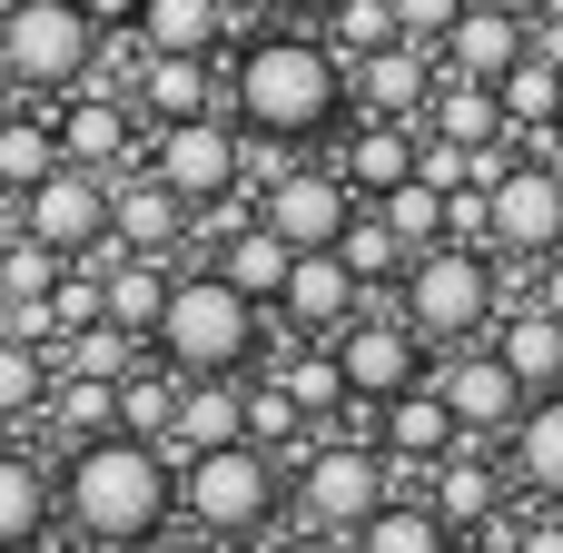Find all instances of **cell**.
<instances>
[{
	"mask_svg": "<svg viewBox=\"0 0 563 553\" xmlns=\"http://www.w3.org/2000/svg\"><path fill=\"white\" fill-rule=\"evenodd\" d=\"M346 59L297 20V30H257L238 59H228V119L247 129V139H287V148H307V139H336L346 129Z\"/></svg>",
	"mask_w": 563,
	"mask_h": 553,
	"instance_id": "cell-1",
	"label": "cell"
},
{
	"mask_svg": "<svg viewBox=\"0 0 563 553\" xmlns=\"http://www.w3.org/2000/svg\"><path fill=\"white\" fill-rule=\"evenodd\" d=\"M178 515V465L139 435H89L69 445L59 465V524L79 544H109V553H139L158 524Z\"/></svg>",
	"mask_w": 563,
	"mask_h": 553,
	"instance_id": "cell-2",
	"label": "cell"
},
{
	"mask_svg": "<svg viewBox=\"0 0 563 553\" xmlns=\"http://www.w3.org/2000/svg\"><path fill=\"white\" fill-rule=\"evenodd\" d=\"M148 346H158L178 376H247V366L267 356V307H257V297H238L218 267H178Z\"/></svg>",
	"mask_w": 563,
	"mask_h": 553,
	"instance_id": "cell-3",
	"label": "cell"
},
{
	"mask_svg": "<svg viewBox=\"0 0 563 553\" xmlns=\"http://www.w3.org/2000/svg\"><path fill=\"white\" fill-rule=\"evenodd\" d=\"M287 515V465L267 445H208V455H178V524L208 534V544H267V524Z\"/></svg>",
	"mask_w": 563,
	"mask_h": 553,
	"instance_id": "cell-4",
	"label": "cell"
},
{
	"mask_svg": "<svg viewBox=\"0 0 563 553\" xmlns=\"http://www.w3.org/2000/svg\"><path fill=\"white\" fill-rule=\"evenodd\" d=\"M505 307V277H495V247H465V237H435L406 257L396 277V317L426 336V346H475Z\"/></svg>",
	"mask_w": 563,
	"mask_h": 553,
	"instance_id": "cell-5",
	"label": "cell"
},
{
	"mask_svg": "<svg viewBox=\"0 0 563 553\" xmlns=\"http://www.w3.org/2000/svg\"><path fill=\"white\" fill-rule=\"evenodd\" d=\"M386 495H396L386 445H376V435H336V425H317L307 455H297V475H287V505H297V524H317V534H356Z\"/></svg>",
	"mask_w": 563,
	"mask_h": 553,
	"instance_id": "cell-6",
	"label": "cell"
},
{
	"mask_svg": "<svg viewBox=\"0 0 563 553\" xmlns=\"http://www.w3.org/2000/svg\"><path fill=\"white\" fill-rule=\"evenodd\" d=\"M89 49H99V30L79 0H0V79L10 89L59 99L89 79Z\"/></svg>",
	"mask_w": 563,
	"mask_h": 553,
	"instance_id": "cell-7",
	"label": "cell"
},
{
	"mask_svg": "<svg viewBox=\"0 0 563 553\" xmlns=\"http://www.w3.org/2000/svg\"><path fill=\"white\" fill-rule=\"evenodd\" d=\"M139 168L178 198V208H208V198H238L247 188V129L228 109H198V119H168L139 139Z\"/></svg>",
	"mask_w": 563,
	"mask_h": 553,
	"instance_id": "cell-8",
	"label": "cell"
},
{
	"mask_svg": "<svg viewBox=\"0 0 563 553\" xmlns=\"http://www.w3.org/2000/svg\"><path fill=\"white\" fill-rule=\"evenodd\" d=\"M485 247H495V257H525V267L563 247V158L515 148V158L485 178Z\"/></svg>",
	"mask_w": 563,
	"mask_h": 553,
	"instance_id": "cell-9",
	"label": "cell"
},
{
	"mask_svg": "<svg viewBox=\"0 0 563 553\" xmlns=\"http://www.w3.org/2000/svg\"><path fill=\"white\" fill-rule=\"evenodd\" d=\"M495 445H505V435H455V445L426 465V505H435L445 534H495V524L515 515V505H505L515 475L495 465Z\"/></svg>",
	"mask_w": 563,
	"mask_h": 553,
	"instance_id": "cell-10",
	"label": "cell"
},
{
	"mask_svg": "<svg viewBox=\"0 0 563 553\" xmlns=\"http://www.w3.org/2000/svg\"><path fill=\"white\" fill-rule=\"evenodd\" d=\"M20 228L40 247H59V257H99L109 247V178L79 168V158H59L40 188H20Z\"/></svg>",
	"mask_w": 563,
	"mask_h": 553,
	"instance_id": "cell-11",
	"label": "cell"
},
{
	"mask_svg": "<svg viewBox=\"0 0 563 553\" xmlns=\"http://www.w3.org/2000/svg\"><path fill=\"white\" fill-rule=\"evenodd\" d=\"M257 218H267L287 247H336L346 218H356V188H346L327 158H287V168L257 188Z\"/></svg>",
	"mask_w": 563,
	"mask_h": 553,
	"instance_id": "cell-12",
	"label": "cell"
},
{
	"mask_svg": "<svg viewBox=\"0 0 563 553\" xmlns=\"http://www.w3.org/2000/svg\"><path fill=\"white\" fill-rule=\"evenodd\" d=\"M327 346H336V366H346V396H356V406H386L396 386H416V376H426V336H416L406 317H386V307H356Z\"/></svg>",
	"mask_w": 563,
	"mask_h": 553,
	"instance_id": "cell-13",
	"label": "cell"
},
{
	"mask_svg": "<svg viewBox=\"0 0 563 553\" xmlns=\"http://www.w3.org/2000/svg\"><path fill=\"white\" fill-rule=\"evenodd\" d=\"M426 386L445 396V416L465 425V435H505L515 416H525V376L475 336V346H445V356H426Z\"/></svg>",
	"mask_w": 563,
	"mask_h": 553,
	"instance_id": "cell-14",
	"label": "cell"
},
{
	"mask_svg": "<svg viewBox=\"0 0 563 553\" xmlns=\"http://www.w3.org/2000/svg\"><path fill=\"white\" fill-rule=\"evenodd\" d=\"M59 158H79V168H99V178H119V168H139V139H148V119H139V99H119V89H99V79H79V89H59Z\"/></svg>",
	"mask_w": 563,
	"mask_h": 553,
	"instance_id": "cell-15",
	"label": "cell"
},
{
	"mask_svg": "<svg viewBox=\"0 0 563 553\" xmlns=\"http://www.w3.org/2000/svg\"><path fill=\"white\" fill-rule=\"evenodd\" d=\"M356 307H366V287H356V267H346L336 247H297V267H287V287H277V307H267V317H277L287 336H307V346H327V336H336V327H346Z\"/></svg>",
	"mask_w": 563,
	"mask_h": 553,
	"instance_id": "cell-16",
	"label": "cell"
},
{
	"mask_svg": "<svg viewBox=\"0 0 563 553\" xmlns=\"http://www.w3.org/2000/svg\"><path fill=\"white\" fill-rule=\"evenodd\" d=\"M346 99H356V119H426V99H435V49H426V40H386V49L346 59Z\"/></svg>",
	"mask_w": 563,
	"mask_h": 553,
	"instance_id": "cell-17",
	"label": "cell"
},
{
	"mask_svg": "<svg viewBox=\"0 0 563 553\" xmlns=\"http://www.w3.org/2000/svg\"><path fill=\"white\" fill-rule=\"evenodd\" d=\"M129 99H139V119H148V129H168V119L228 109V69H218L208 49H148V59H139V79H129Z\"/></svg>",
	"mask_w": 563,
	"mask_h": 553,
	"instance_id": "cell-18",
	"label": "cell"
},
{
	"mask_svg": "<svg viewBox=\"0 0 563 553\" xmlns=\"http://www.w3.org/2000/svg\"><path fill=\"white\" fill-rule=\"evenodd\" d=\"M178 237H188V208L148 168H119L109 178V247L119 257H178Z\"/></svg>",
	"mask_w": 563,
	"mask_h": 553,
	"instance_id": "cell-19",
	"label": "cell"
},
{
	"mask_svg": "<svg viewBox=\"0 0 563 553\" xmlns=\"http://www.w3.org/2000/svg\"><path fill=\"white\" fill-rule=\"evenodd\" d=\"M525 40H534V20H515V10H495V0H465L455 30L435 40V69H455V79H505V69L525 59Z\"/></svg>",
	"mask_w": 563,
	"mask_h": 553,
	"instance_id": "cell-20",
	"label": "cell"
},
{
	"mask_svg": "<svg viewBox=\"0 0 563 553\" xmlns=\"http://www.w3.org/2000/svg\"><path fill=\"white\" fill-rule=\"evenodd\" d=\"M416 139H426L416 119H346V129H336V158H327V168H336L356 198H386L396 178H416Z\"/></svg>",
	"mask_w": 563,
	"mask_h": 553,
	"instance_id": "cell-21",
	"label": "cell"
},
{
	"mask_svg": "<svg viewBox=\"0 0 563 553\" xmlns=\"http://www.w3.org/2000/svg\"><path fill=\"white\" fill-rule=\"evenodd\" d=\"M455 435H465V425L445 416V396H435L426 376H416V386H396V396L376 406V445H386V465H396V475H426Z\"/></svg>",
	"mask_w": 563,
	"mask_h": 553,
	"instance_id": "cell-22",
	"label": "cell"
},
{
	"mask_svg": "<svg viewBox=\"0 0 563 553\" xmlns=\"http://www.w3.org/2000/svg\"><path fill=\"white\" fill-rule=\"evenodd\" d=\"M505 475H515V495L563 505V386L525 396V416L505 425Z\"/></svg>",
	"mask_w": 563,
	"mask_h": 553,
	"instance_id": "cell-23",
	"label": "cell"
},
{
	"mask_svg": "<svg viewBox=\"0 0 563 553\" xmlns=\"http://www.w3.org/2000/svg\"><path fill=\"white\" fill-rule=\"evenodd\" d=\"M238 435H247V376H178V416H168L158 455H208Z\"/></svg>",
	"mask_w": 563,
	"mask_h": 553,
	"instance_id": "cell-24",
	"label": "cell"
},
{
	"mask_svg": "<svg viewBox=\"0 0 563 553\" xmlns=\"http://www.w3.org/2000/svg\"><path fill=\"white\" fill-rule=\"evenodd\" d=\"M208 267L238 287V297H257V307H277V287H287V267H297V247L267 228V218H238L218 247H208Z\"/></svg>",
	"mask_w": 563,
	"mask_h": 553,
	"instance_id": "cell-25",
	"label": "cell"
},
{
	"mask_svg": "<svg viewBox=\"0 0 563 553\" xmlns=\"http://www.w3.org/2000/svg\"><path fill=\"white\" fill-rule=\"evenodd\" d=\"M59 524V485L0 445V553H40V534Z\"/></svg>",
	"mask_w": 563,
	"mask_h": 553,
	"instance_id": "cell-26",
	"label": "cell"
},
{
	"mask_svg": "<svg viewBox=\"0 0 563 553\" xmlns=\"http://www.w3.org/2000/svg\"><path fill=\"white\" fill-rule=\"evenodd\" d=\"M485 346L525 376V396H544V386H563V317H544V307H515V317H495L485 327Z\"/></svg>",
	"mask_w": 563,
	"mask_h": 553,
	"instance_id": "cell-27",
	"label": "cell"
},
{
	"mask_svg": "<svg viewBox=\"0 0 563 553\" xmlns=\"http://www.w3.org/2000/svg\"><path fill=\"white\" fill-rule=\"evenodd\" d=\"M416 129L465 139V148H495V139H505V99H495V79H455V69H435V99H426Z\"/></svg>",
	"mask_w": 563,
	"mask_h": 553,
	"instance_id": "cell-28",
	"label": "cell"
},
{
	"mask_svg": "<svg viewBox=\"0 0 563 553\" xmlns=\"http://www.w3.org/2000/svg\"><path fill=\"white\" fill-rule=\"evenodd\" d=\"M336 257L356 267V287H366V307H386V287L406 277V237L386 228V208H366L356 198V218H346V237H336Z\"/></svg>",
	"mask_w": 563,
	"mask_h": 553,
	"instance_id": "cell-29",
	"label": "cell"
},
{
	"mask_svg": "<svg viewBox=\"0 0 563 553\" xmlns=\"http://www.w3.org/2000/svg\"><path fill=\"white\" fill-rule=\"evenodd\" d=\"M99 257H109V267H99V277H109V317H119L129 336H158V307H168V277H178V267H168V257H119V247H99Z\"/></svg>",
	"mask_w": 563,
	"mask_h": 553,
	"instance_id": "cell-30",
	"label": "cell"
},
{
	"mask_svg": "<svg viewBox=\"0 0 563 553\" xmlns=\"http://www.w3.org/2000/svg\"><path fill=\"white\" fill-rule=\"evenodd\" d=\"M139 356H148V336H129L119 317H89V327H69V336L49 346V376H109V386H119Z\"/></svg>",
	"mask_w": 563,
	"mask_h": 553,
	"instance_id": "cell-31",
	"label": "cell"
},
{
	"mask_svg": "<svg viewBox=\"0 0 563 553\" xmlns=\"http://www.w3.org/2000/svg\"><path fill=\"white\" fill-rule=\"evenodd\" d=\"M307 435H317V416H307L267 366H247V445H267L277 465H297V455H307Z\"/></svg>",
	"mask_w": 563,
	"mask_h": 553,
	"instance_id": "cell-32",
	"label": "cell"
},
{
	"mask_svg": "<svg viewBox=\"0 0 563 553\" xmlns=\"http://www.w3.org/2000/svg\"><path fill=\"white\" fill-rule=\"evenodd\" d=\"M59 168V119L49 109H0V198L40 188Z\"/></svg>",
	"mask_w": 563,
	"mask_h": 553,
	"instance_id": "cell-33",
	"label": "cell"
},
{
	"mask_svg": "<svg viewBox=\"0 0 563 553\" xmlns=\"http://www.w3.org/2000/svg\"><path fill=\"white\" fill-rule=\"evenodd\" d=\"M495 99H505V139H534V129H554V109H563V69L525 40V59L495 79Z\"/></svg>",
	"mask_w": 563,
	"mask_h": 553,
	"instance_id": "cell-34",
	"label": "cell"
},
{
	"mask_svg": "<svg viewBox=\"0 0 563 553\" xmlns=\"http://www.w3.org/2000/svg\"><path fill=\"white\" fill-rule=\"evenodd\" d=\"M139 40L148 49H228V0H139Z\"/></svg>",
	"mask_w": 563,
	"mask_h": 553,
	"instance_id": "cell-35",
	"label": "cell"
},
{
	"mask_svg": "<svg viewBox=\"0 0 563 553\" xmlns=\"http://www.w3.org/2000/svg\"><path fill=\"white\" fill-rule=\"evenodd\" d=\"M346 544H356V553H445L455 534L435 524V505H426V495H386V505H376Z\"/></svg>",
	"mask_w": 563,
	"mask_h": 553,
	"instance_id": "cell-36",
	"label": "cell"
},
{
	"mask_svg": "<svg viewBox=\"0 0 563 553\" xmlns=\"http://www.w3.org/2000/svg\"><path fill=\"white\" fill-rule=\"evenodd\" d=\"M168 416H178V366L158 356H139L129 376H119V435H139V445H168Z\"/></svg>",
	"mask_w": 563,
	"mask_h": 553,
	"instance_id": "cell-37",
	"label": "cell"
},
{
	"mask_svg": "<svg viewBox=\"0 0 563 553\" xmlns=\"http://www.w3.org/2000/svg\"><path fill=\"white\" fill-rule=\"evenodd\" d=\"M49 416H59V445L119 435V386L109 376H49Z\"/></svg>",
	"mask_w": 563,
	"mask_h": 553,
	"instance_id": "cell-38",
	"label": "cell"
},
{
	"mask_svg": "<svg viewBox=\"0 0 563 553\" xmlns=\"http://www.w3.org/2000/svg\"><path fill=\"white\" fill-rule=\"evenodd\" d=\"M307 30H317V40L336 49V59H366V49L406 40V30H396V0H327V10H317Z\"/></svg>",
	"mask_w": 563,
	"mask_h": 553,
	"instance_id": "cell-39",
	"label": "cell"
},
{
	"mask_svg": "<svg viewBox=\"0 0 563 553\" xmlns=\"http://www.w3.org/2000/svg\"><path fill=\"white\" fill-rule=\"evenodd\" d=\"M366 208H386V228L406 237V257L445 237V188H435V178H396V188H386V198H366Z\"/></svg>",
	"mask_w": 563,
	"mask_h": 553,
	"instance_id": "cell-40",
	"label": "cell"
},
{
	"mask_svg": "<svg viewBox=\"0 0 563 553\" xmlns=\"http://www.w3.org/2000/svg\"><path fill=\"white\" fill-rule=\"evenodd\" d=\"M40 406H49V346H30V336H0V425L40 416Z\"/></svg>",
	"mask_w": 563,
	"mask_h": 553,
	"instance_id": "cell-41",
	"label": "cell"
},
{
	"mask_svg": "<svg viewBox=\"0 0 563 553\" xmlns=\"http://www.w3.org/2000/svg\"><path fill=\"white\" fill-rule=\"evenodd\" d=\"M59 267H69V257H59V247H40L30 228H20V237H0V307L49 297V287H59Z\"/></svg>",
	"mask_w": 563,
	"mask_h": 553,
	"instance_id": "cell-42",
	"label": "cell"
},
{
	"mask_svg": "<svg viewBox=\"0 0 563 553\" xmlns=\"http://www.w3.org/2000/svg\"><path fill=\"white\" fill-rule=\"evenodd\" d=\"M505 553H563V505H534V515H505L495 524Z\"/></svg>",
	"mask_w": 563,
	"mask_h": 553,
	"instance_id": "cell-43",
	"label": "cell"
},
{
	"mask_svg": "<svg viewBox=\"0 0 563 553\" xmlns=\"http://www.w3.org/2000/svg\"><path fill=\"white\" fill-rule=\"evenodd\" d=\"M455 10H465V0H396V30H406V40H426V49H435V40H445V30H455Z\"/></svg>",
	"mask_w": 563,
	"mask_h": 553,
	"instance_id": "cell-44",
	"label": "cell"
},
{
	"mask_svg": "<svg viewBox=\"0 0 563 553\" xmlns=\"http://www.w3.org/2000/svg\"><path fill=\"white\" fill-rule=\"evenodd\" d=\"M525 307L563 317V247H554V257H534V287H525Z\"/></svg>",
	"mask_w": 563,
	"mask_h": 553,
	"instance_id": "cell-45",
	"label": "cell"
},
{
	"mask_svg": "<svg viewBox=\"0 0 563 553\" xmlns=\"http://www.w3.org/2000/svg\"><path fill=\"white\" fill-rule=\"evenodd\" d=\"M89 10V30H139V0H79Z\"/></svg>",
	"mask_w": 563,
	"mask_h": 553,
	"instance_id": "cell-46",
	"label": "cell"
},
{
	"mask_svg": "<svg viewBox=\"0 0 563 553\" xmlns=\"http://www.w3.org/2000/svg\"><path fill=\"white\" fill-rule=\"evenodd\" d=\"M267 553H356V544H346V534H317V524H297L287 544H267Z\"/></svg>",
	"mask_w": 563,
	"mask_h": 553,
	"instance_id": "cell-47",
	"label": "cell"
},
{
	"mask_svg": "<svg viewBox=\"0 0 563 553\" xmlns=\"http://www.w3.org/2000/svg\"><path fill=\"white\" fill-rule=\"evenodd\" d=\"M534 49L563 69V0H554V10H534Z\"/></svg>",
	"mask_w": 563,
	"mask_h": 553,
	"instance_id": "cell-48",
	"label": "cell"
},
{
	"mask_svg": "<svg viewBox=\"0 0 563 553\" xmlns=\"http://www.w3.org/2000/svg\"><path fill=\"white\" fill-rule=\"evenodd\" d=\"M445 553H505V544H495V534H455Z\"/></svg>",
	"mask_w": 563,
	"mask_h": 553,
	"instance_id": "cell-49",
	"label": "cell"
},
{
	"mask_svg": "<svg viewBox=\"0 0 563 553\" xmlns=\"http://www.w3.org/2000/svg\"><path fill=\"white\" fill-rule=\"evenodd\" d=\"M267 10H287V20H317V10H327V0H267Z\"/></svg>",
	"mask_w": 563,
	"mask_h": 553,
	"instance_id": "cell-50",
	"label": "cell"
},
{
	"mask_svg": "<svg viewBox=\"0 0 563 553\" xmlns=\"http://www.w3.org/2000/svg\"><path fill=\"white\" fill-rule=\"evenodd\" d=\"M495 10H515V20H534V10H554V0H495Z\"/></svg>",
	"mask_w": 563,
	"mask_h": 553,
	"instance_id": "cell-51",
	"label": "cell"
},
{
	"mask_svg": "<svg viewBox=\"0 0 563 553\" xmlns=\"http://www.w3.org/2000/svg\"><path fill=\"white\" fill-rule=\"evenodd\" d=\"M554 158H563V109H554Z\"/></svg>",
	"mask_w": 563,
	"mask_h": 553,
	"instance_id": "cell-52",
	"label": "cell"
},
{
	"mask_svg": "<svg viewBox=\"0 0 563 553\" xmlns=\"http://www.w3.org/2000/svg\"><path fill=\"white\" fill-rule=\"evenodd\" d=\"M0 109H10V79H0Z\"/></svg>",
	"mask_w": 563,
	"mask_h": 553,
	"instance_id": "cell-53",
	"label": "cell"
}]
</instances>
